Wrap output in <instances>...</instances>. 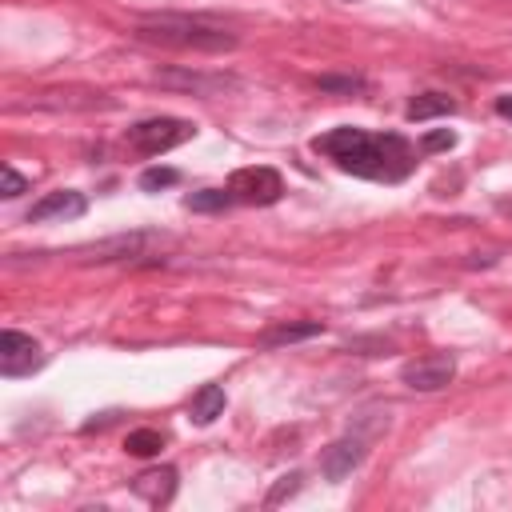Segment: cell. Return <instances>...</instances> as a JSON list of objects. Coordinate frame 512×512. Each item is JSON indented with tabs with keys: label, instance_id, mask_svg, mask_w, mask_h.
Returning a JSON list of instances; mask_svg holds the SVG:
<instances>
[{
	"label": "cell",
	"instance_id": "1",
	"mask_svg": "<svg viewBox=\"0 0 512 512\" xmlns=\"http://www.w3.org/2000/svg\"><path fill=\"white\" fill-rule=\"evenodd\" d=\"M312 148L328 156L336 168L364 180H384V184H396L416 168V148L400 132H364V128L340 124L316 136Z\"/></svg>",
	"mask_w": 512,
	"mask_h": 512
},
{
	"label": "cell",
	"instance_id": "2",
	"mask_svg": "<svg viewBox=\"0 0 512 512\" xmlns=\"http://www.w3.org/2000/svg\"><path fill=\"white\" fill-rule=\"evenodd\" d=\"M140 40L152 44H172V48H196V52H232L240 36L224 24H212L204 16H184V12H152L140 16L136 24Z\"/></svg>",
	"mask_w": 512,
	"mask_h": 512
},
{
	"label": "cell",
	"instance_id": "3",
	"mask_svg": "<svg viewBox=\"0 0 512 512\" xmlns=\"http://www.w3.org/2000/svg\"><path fill=\"white\" fill-rule=\"evenodd\" d=\"M192 136H196V124L192 120H180V116H148V120H136L124 132V144L136 148L140 156H160V152H172L176 144H184Z\"/></svg>",
	"mask_w": 512,
	"mask_h": 512
},
{
	"label": "cell",
	"instance_id": "4",
	"mask_svg": "<svg viewBox=\"0 0 512 512\" xmlns=\"http://www.w3.org/2000/svg\"><path fill=\"white\" fill-rule=\"evenodd\" d=\"M228 192L236 204H252V208H268L284 196V176L268 164H252V168H236L228 176Z\"/></svg>",
	"mask_w": 512,
	"mask_h": 512
},
{
	"label": "cell",
	"instance_id": "5",
	"mask_svg": "<svg viewBox=\"0 0 512 512\" xmlns=\"http://www.w3.org/2000/svg\"><path fill=\"white\" fill-rule=\"evenodd\" d=\"M452 376H456L452 352H432V356H416L400 364V384H408L412 392H440L452 384Z\"/></svg>",
	"mask_w": 512,
	"mask_h": 512
},
{
	"label": "cell",
	"instance_id": "6",
	"mask_svg": "<svg viewBox=\"0 0 512 512\" xmlns=\"http://www.w3.org/2000/svg\"><path fill=\"white\" fill-rule=\"evenodd\" d=\"M36 368H44V348L24 332L4 328L0 332V372L4 376H32Z\"/></svg>",
	"mask_w": 512,
	"mask_h": 512
},
{
	"label": "cell",
	"instance_id": "7",
	"mask_svg": "<svg viewBox=\"0 0 512 512\" xmlns=\"http://www.w3.org/2000/svg\"><path fill=\"white\" fill-rule=\"evenodd\" d=\"M156 84L180 88V92H192V96H220V92L236 88V76H224V72H192V68H160L156 72Z\"/></svg>",
	"mask_w": 512,
	"mask_h": 512
},
{
	"label": "cell",
	"instance_id": "8",
	"mask_svg": "<svg viewBox=\"0 0 512 512\" xmlns=\"http://www.w3.org/2000/svg\"><path fill=\"white\" fill-rule=\"evenodd\" d=\"M88 212L84 192L76 188H60V192H44L32 208H28V224H44V220H76Z\"/></svg>",
	"mask_w": 512,
	"mask_h": 512
},
{
	"label": "cell",
	"instance_id": "9",
	"mask_svg": "<svg viewBox=\"0 0 512 512\" xmlns=\"http://www.w3.org/2000/svg\"><path fill=\"white\" fill-rule=\"evenodd\" d=\"M364 436H340V440H332L328 448H324V456H320V472L332 480V484H340L344 476H352V468H360V460H364Z\"/></svg>",
	"mask_w": 512,
	"mask_h": 512
},
{
	"label": "cell",
	"instance_id": "10",
	"mask_svg": "<svg viewBox=\"0 0 512 512\" xmlns=\"http://www.w3.org/2000/svg\"><path fill=\"white\" fill-rule=\"evenodd\" d=\"M132 492L152 504V508H164L172 496H176V468H144L140 476H132Z\"/></svg>",
	"mask_w": 512,
	"mask_h": 512
},
{
	"label": "cell",
	"instance_id": "11",
	"mask_svg": "<svg viewBox=\"0 0 512 512\" xmlns=\"http://www.w3.org/2000/svg\"><path fill=\"white\" fill-rule=\"evenodd\" d=\"M28 104L32 108H80V112H88V108H108L112 100H104V92L68 88V92H36Z\"/></svg>",
	"mask_w": 512,
	"mask_h": 512
},
{
	"label": "cell",
	"instance_id": "12",
	"mask_svg": "<svg viewBox=\"0 0 512 512\" xmlns=\"http://www.w3.org/2000/svg\"><path fill=\"white\" fill-rule=\"evenodd\" d=\"M148 244H152V236H148V232L116 236V240H104V244L88 248V256H84V260H136V256H148Z\"/></svg>",
	"mask_w": 512,
	"mask_h": 512
},
{
	"label": "cell",
	"instance_id": "13",
	"mask_svg": "<svg viewBox=\"0 0 512 512\" xmlns=\"http://www.w3.org/2000/svg\"><path fill=\"white\" fill-rule=\"evenodd\" d=\"M224 404H228L224 388L220 384H204V388H196V396L188 404V416H192V424H212L216 416H224Z\"/></svg>",
	"mask_w": 512,
	"mask_h": 512
},
{
	"label": "cell",
	"instance_id": "14",
	"mask_svg": "<svg viewBox=\"0 0 512 512\" xmlns=\"http://www.w3.org/2000/svg\"><path fill=\"white\" fill-rule=\"evenodd\" d=\"M452 112H456V100L448 92H420L404 108L408 120H432V116H452Z\"/></svg>",
	"mask_w": 512,
	"mask_h": 512
},
{
	"label": "cell",
	"instance_id": "15",
	"mask_svg": "<svg viewBox=\"0 0 512 512\" xmlns=\"http://www.w3.org/2000/svg\"><path fill=\"white\" fill-rule=\"evenodd\" d=\"M320 332H324V324H320V320H304V324H276V328H268V332L260 336V344H264V348H284V344L312 340V336H320Z\"/></svg>",
	"mask_w": 512,
	"mask_h": 512
},
{
	"label": "cell",
	"instance_id": "16",
	"mask_svg": "<svg viewBox=\"0 0 512 512\" xmlns=\"http://www.w3.org/2000/svg\"><path fill=\"white\" fill-rule=\"evenodd\" d=\"M160 448H164V432H156V428H136V432L124 436V452L128 456L148 460V456H160Z\"/></svg>",
	"mask_w": 512,
	"mask_h": 512
},
{
	"label": "cell",
	"instance_id": "17",
	"mask_svg": "<svg viewBox=\"0 0 512 512\" xmlns=\"http://www.w3.org/2000/svg\"><path fill=\"white\" fill-rule=\"evenodd\" d=\"M228 204H236L228 188H200V192L184 196V208H192V212H224Z\"/></svg>",
	"mask_w": 512,
	"mask_h": 512
},
{
	"label": "cell",
	"instance_id": "18",
	"mask_svg": "<svg viewBox=\"0 0 512 512\" xmlns=\"http://www.w3.org/2000/svg\"><path fill=\"white\" fill-rule=\"evenodd\" d=\"M316 88L336 92V96H360V92H368V80L364 76H316Z\"/></svg>",
	"mask_w": 512,
	"mask_h": 512
},
{
	"label": "cell",
	"instance_id": "19",
	"mask_svg": "<svg viewBox=\"0 0 512 512\" xmlns=\"http://www.w3.org/2000/svg\"><path fill=\"white\" fill-rule=\"evenodd\" d=\"M176 180H180L176 168H144L136 184H140V192H160V188H172Z\"/></svg>",
	"mask_w": 512,
	"mask_h": 512
},
{
	"label": "cell",
	"instance_id": "20",
	"mask_svg": "<svg viewBox=\"0 0 512 512\" xmlns=\"http://www.w3.org/2000/svg\"><path fill=\"white\" fill-rule=\"evenodd\" d=\"M20 192H28V180H24L12 164H4V188H0V196H4V200H16Z\"/></svg>",
	"mask_w": 512,
	"mask_h": 512
},
{
	"label": "cell",
	"instance_id": "21",
	"mask_svg": "<svg viewBox=\"0 0 512 512\" xmlns=\"http://www.w3.org/2000/svg\"><path fill=\"white\" fill-rule=\"evenodd\" d=\"M452 144H456V132H448V128L428 132V136L420 140V148H424V152H444V148H452Z\"/></svg>",
	"mask_w": 512,
	"mask_h": 512
},
{
	"label": "cell",
	"instance_id": "22",
	"mask_svg": "<svg viewBox=\"0 0 512 512\" xmlns=\"http://www.w3.org/2000/svg\"><path fill=\"white\" fill-rule=\"evenodd\" d=\"M296 488H300V472H288V476H280V484L268 492V504H280V500H284V496H292Z\"/></svg>",
	"mask_w": 512,
	"mask_h": 512
},
{
	"label": "cell",
	"instance_id": "23",
	"mask_svg": "<svg viewBox=\"0 0 512 512\" xmlns=\"http://www.w3.org/2000/svg\"><path fill=\"white\" fill-rule=\"evenodd\" d=\"M496 116L512 120V96H496Z\"/></svg>",
	"mask_w": 512,
	"mask_h": 512
}]
</instances>
